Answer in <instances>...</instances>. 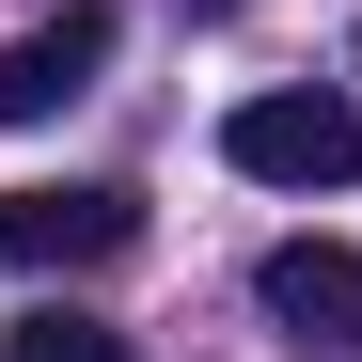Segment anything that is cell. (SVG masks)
<instances>
[{"mask_svg":"<svg viewBox=\"0 0 362 362\" xmlns=\"http://www.w3.org/2000/svg\"><path fill=\"white\" fill-rule=\"evenodd\" d=\"M221 158L252 173V189H346L362 173V110L346 95H236L221 110Z\"/></svg>","mask_w":362,"mask_h":362,"instance_id":"obj_1","label":"cell"},{"mask_svg":"<svg viewBox=\"0 0 362 362\" xmlns=\"http://www.w3.org/2000/svg\"><path fill=\"white\" fill-rule=\"evenodd\" d=\"M142 236L127 189H0V268H110Z\"/></svg>","mask_w":362,"mask_h":362,"instance_id":"obj_2","label":"cell"},{"mask_svg":"<svg viewBox=\"0 0 362 362\" xmlns=\"http://www.w3.org/2000/svg\"><path fill=\"white\" fill-rule=\"evenodd\" d=\"M95 64H110V16H95V0H64L47 32H16V47H0V127L79 110V95H95Z\"/></svg>","mask_w":362,"mask_h":362,"instance_id":"obj_3","label":"cell"},{"mask_svg":"<svg viewBox=\"0 0 362 362\" xmlns=\"http://www.w3.org/2000/svg\"><path fill=\"white\" fill-rule=\"evenodd\" d=\"M252 299L299 346H362V252H346V236H284V252L252 268Z\"/></svg>","mask_w":362,"mask_h":362,"instance_id":"obj_4","label":"cell"},{"mask_svg":"<svg viewBox=\"0 0 362 362\" xmlns=\"http://www.w3.org/2000/svg\"><path fill=\"white\" fill-rule=\"evenodd\" d=\"M0 362H127V331H95V315H64V299H47V315L0 331Z\"/></svg>","mask_w":362,"mask_h":362,"instance_id":"obj_5","label":"cell"}]
</instances>
